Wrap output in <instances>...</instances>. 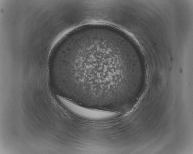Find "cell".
Returning <instances> with one entry per match:
<instances>
[{"instance_id":"cell-1","label":"cell","mask_w":193,"mask_h":154,"mask_svg":"<svg viewBox=\"0 0 193 154\" xmlns=\"http://www.w3.org/2000/svg\"><path fill=\"white\" fill-rule=\"evenodd\" d=\"M109 32L79 33L64 45L53 79L62 97L95 109L110 110L121 104L124 86L137 75L126 71L118 38H110Z\"/></svg>"},{"instance_id":"cell-2","label":"cell","mask_w":193,"mask_h":154,"mask_svg":"<svg viewBox=\"0 0 193 154\" xmlns=\"http://www.w3.org/2000/svg\"><path fill=\"white\" fill-rule=\"evenodd\" d=\"M58 102L73 115L79 117L92 119L105 118L108 111L88 108L75 103L67 98L56 95Z\"/></svg>"}]
</instances>
